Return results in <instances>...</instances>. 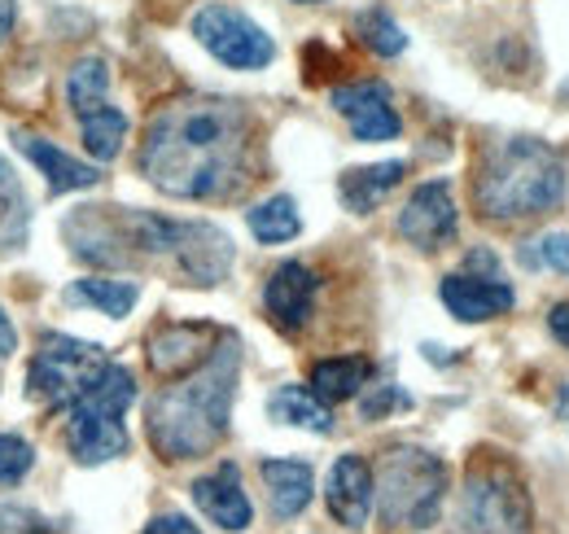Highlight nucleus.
Instances as JSON below:
<instances>
[{
	"label": "nucleus",
	"mask_w": 569,
	"mask_h": 534,
	"mask_svg": "<svg viewBox=\"0 0 569 534\" xmlns=\"http://www.w3.org/2000/svg\"><path fill=\"white\" fill-rule=\"evenodd\" d=\"M368 359H356V355H347V359H320L316 368H311V395L320 403H342V399H356L359 386L368 382Z\"/></svg>",
	"instance_id": "21"
},
{
	"label": "nucleus",
	"mask_w": 569,
	"mask_h": 534,
	"mask_svg": "<svg viewBox=\"0 0 569 534\" xmlns=\"http://www.w3.org/2000/svg\"><path fill=\"white\" fill-rule=\"evenodd\" d=\"M325 500H329V513L347 531H363L368 526V513H372V468L363 465L359 456H342L338 465L329 468Z\"/></svg>",
	"instance_id": "14"
},
{
	"label": "nucleus",
	"mask_w": 569,
	"mask_h": 534,
	"mask_svg": "<svg viewBox=\"0 0 569 534\" xmlns=\"http://www.w3.org/2000/svg\"><path fill=\"white\" fill-rule=\"evenodd\" d=\"M408 403L412 399H408L399 386H377L368 399L359 403V412H363V421H377V416H386L390 407H408Z\"/></svg>",
	"instance_id": "29"
},
{
	"label": "nucleus",
	"mask_w": 569,
	"mask_h": 534,
	"mask_svg": "<svg viewBox=\"0 0 569 534\" xmlns=\"http://www.w3.org/2000/svg\"><path fill=\"white\" fill-rule=\"evenodd\" d=\"M237 364H241L237 342H219L211 359L202 368H193V377L153 395L149 412H144V429L162 461H198L219 447V438L228 434Z\"/></svg>",
	"instance_id": "2"
},
{
	"label": "nucleus",
	"mask_w": 569,
	"mask_h": 534,
	"mask_svg": "<svg viewBox=\"0 0 569 534\" xmlns=\"http://www.w3.org/2000/svg\"><path fill=\"white\" fill-rule=\"evenodd\" d=\"M79 128H83V145H88V154H92L97 162H110V158H119V149H123V136H128V119H123V110H114V106H101L97 115L79 119Z\"/></svg>",
	"instance_id": "25"
},
{
	"label": "nucleus",
	"mask_w": 569,
	"mask_h": 534,
	"mask_svg": "<svg viewBox=\"0 0 569 534\" xmlns=\"http://www.w3.org/2000/svg\"><path fill=\"white\" fill-rule=\"evenodd\" d=\"M316 271L302 264H281L272 276H268V289H263V307L268 316L281 325V329H302L311 320V307H316Z\"/></svg>",
	"instance_id": "13"
},
{
	"label": "nucleus",
	"mask_w": 569,
	"mask_h": 534,
	"mask_svg": "<svg viewBox=\"0 0 569 534\" xmlns=\"http://www.w3.org/2000/svg\"><path fill=\"white\" fill-rule=\"evenodd\" d=\"M123 228H128V241L137 250L171 259L176 271L184 280H193V285H214L232 267V241L214 224H180V219H158V215H128Z\"/></svg>",
	"instance_id": "5"
},
{
	"label": "nucleus",
	"mask_w": 569,
	"mask_h": 534,
	"mask_svg": "<svg viewBox=\"0 0 569 534\" xmlns=\"http://www.w3.org/2000/svg\"><path fill=\"white\" fill-rule=\"evenodd\" d=\"M219 346V334L211 325H167L149 337V368L158 377H184L202 368Z\"/></svg>",
	"instance_id": "12"
},
{
	"label": "nucleus",
	"mask_w": 569,
	"mask_h": 534,
	"mask_svg": "<svg viewBox=\"0 0 569 534\" xmlns=\"http://www.w3.org/2000/svg\"><path fill=\"white\" fill-rule=\"evenodd\" d=\"M548 329H552V337H557L561 346H569V303L552 307V316H548Z\"/></svg>",
	"instance_id": "32"
},
{
	"label": "nucleus",
	"mask_w": 569,
	"mask_h": 534,
	"mask_svg": "<svg viewBox=\"0 0 569 534\" xmlns=\"http://www.w3.org/2000/svg\"><path fill=\"white\" fill-rule=\"evenodd\" d=\"M106 92H110V70H106L101 58H83V62L71 70V79H67V101H71V110L79 119H88V115H97L101 106H110Z\"/></svg>",
	"instance_id": "24"
},
{
	"label": "nucleus",
	"mask_w": 569,
	"mask_h": 534,
	"mask_svg": "<svg viewBox=\"0 0 569 534\" xmlns=\"http://www.w3.org/2000/svg\"><path fill=\"white\" fill-rule=\"evenodd\" d=\"M333 110L351 123L356 140H395L399 136V115L390 106V88L386 83H347L333 88Z\"/></svg>",
	"instance_id": "11"
},
{
	"label": "nucleus",
	"mask_w": 569,
	"mask_h": 534,
	"mask_svg": "<svg viewBox=\"0 0 569 534\" xmlns=\"http://www.w3.org/2000/svg\"><path fill=\"white\" fill-rule=\"evenodd\" d=\"M263 482H268V500L272 513L289 522L311 504V465L302 461H263Z\"/></svg>",
	"instance_id": "18"
},
{
	"label": "nucleus",
	"mask_w": 569,
	"mask_h": 534,
	"mask_svg": "<svg viewBox=\"0 0 569 534\" xmlns=\"http://www.w3.org/2000/svg\"><path fill=\"white\" fill-rule=\"evenodd\" d=\"M356 31H359V40H363L372 53H381V58H395V53H403V44H408V36L399 31V22H395L390 13H381V9L363 13Z\"/></svg>",
	"instance_id": "27"
},
{
	"label": "nucleus",
	"mask_w": 569,
	"mask_h": 534,
	"mask_svg": "<svg viewBox=\"0 0 569 534\" xmlns=\"http://www.w3.org/2000/svg\"><path fill=\"white\" fill-rule=\"evenodd\" d=\"M473 198L482 206V215H491V219L543 215L566 201V167L548 145H539L530 136L503 140L482 158Z\"/></svg>",
	"instance_id": "3"
},
{
	"label": "nucleus",
	"mask_w": 569,
	"mask_h": 534,
	"mask_svg": "<svg viewBox=\"0 0 569 534\" xmlns=\"http://www.w3.org/2000/svg\"><path fill=\"white\" fill-rule=\"evenodd\" d=\"M377 508L390 526H412L426 531L438 522L442 491H447V468L438 456L417 447H395L381 456L377 468Z\"/></svg>",
	"instance_id": "6"
},
{
	"label": "nucleus",
	"mask_w": 569,
	"mask_h": 534,
	"mask_svg": "<svg viewBox=\"0 0 569 534\" xmlns=\"http://www.w3.org/2000/svg\"><path fill=\"white\" fill-rule=\"evenodd\" d=\"M268 412H272V421L311 429V434H329V429H333L329 407L316 399L311 390H302V386H281V390L272 395V403H268Z\"/></svg>",
	"instance_id": "22"
},
{
	"label": "nucleus",
	"mask_w": 569,
	"mask_h": 534,
	"mask_svg": "<svg viewBox=\"0 0 569 534\" xmlns=\"http://www.w3.org/2000/svg\"><path fill=\"white\" fill-rule=\"evenodd\" d=\"M193 504L211 517L219 531H246L250 526V500L241 491V477H237V465H219L211 477H198L193 482Z\"/></svg>",
	"instance_id": "16"
},
{
	"label": "nucleus",
	"mask_w": 569,
	"mask_h": 534,
	"mask_svg": "<svg viewBox=\"0 0 569 534\" xmlns=\"http://www.w3.org/2000/svg\"><path fill=\"white\" fill-rule=\"evenodd\" d=\"M141 298V285L137 280H106V276H88V280H74L71 285V303H88L106 316H128Z\"/></svg>",
	"instance_id": "23"
},
{
	"label": "nucleus",
	"mask_w": 569,
	"mask_h": 534,
	"mask_svg": "<svg viewBox=\"0 0 569 534\" xmlns=\"http://www.w3.org/2000/svg\"><path fill=\"white\" fill-rule=\"evenodd\" d=\"M9 31H13V0H0V44Z\"/></svg>",
	"instance_id": "34"
},
{
	"label": "nucleus",
	"mask_w": 569,
	"mask_h": 534,
	"mask_svg": "<svg viewBox=\"0 0 569 534\" xmlns=\"http://www.w3.org/2000/svg\"><path fill=\"white\" fill-rule=\"evenodd\" d=\"M27 233H31V201H27L18 171L0 158V255L22 250Z\"/></svg>",
	"instance_id": "19"
},
{
	"label": "nucleus",
	"mask_w": 569,
	"mask_h": 534,
	"mask_svg": "<svg viewBox=\"0 0 569 534\" xmlns=\"http://www.w3.org/2000/svg\"><path fill=\"white\" fill-rule=\"evenodd\" d=\"M298 228H302V219H298L293 198H268L250 210V233L268 246H281L289 237H298Z\"/></svg>",
	"instance_id": "26"
},
{
	"label": "nucleus",
	"mask_w": 569,
	"mask_h": 534,
	"mask_svg": "<svg viewBox=\"0 0 569 534\" xmlns=\"http://www.w3.org/2000/svg\"><path fill=\"white\" fill-rule=\"evenodd\" d=\"M193 36L202 40V49L219 58L232 70H259L277 58V44L263 27H254L246 13L228 9V4H207L193 18Z\"/></svg>",
	"instance_id": "9"
},
{
	"label": "nucleus",
	"mask_w": 569,
	"mask_h": 534,
	"mask_svg": "<svg viewBox=\"0 0 569 534\" xmlns=\"http://www.w3.org/2000/svg\"><path fill=\"white\" fill-rule=\"evenodd\" d=\"M535 259H539V264H548L552 271H566L569 276V233H548V237L539 241Z\"/></svg>",
	"instance_id": "30"
},
{
	"label": "nucleus",
	"mask_w": 569,
	"mask_h": 534,
	"mask_svg": "<svg viewBox=\"0 0 569 534\" xmlns=\"http://www.w3.org/2000/svg\"><path fill=\"white\" fill-rule=\"evenodd\" d=\"M250 119L237 101L184 97L162 106L141 145L144 180L171 198L211 201L228 198L246 180Z\"/></svg>",
	"instance_id": "1"
},
{
	"label": "nucleus",
	"mask_w": 569,
	"mask_h": 534,
	"mask_svg": "<svg viewBox=\"0 0 569 534\" xmlns=\"http://www.w3.org/2000/svg\"><path fill=\"white\" fill-rule=\"evenodd\" d=\"M403 162H377V167H356V171H347L342 176V185H338V194L342 201L356 210V215H368L377 201L386 198L399 180H403Z\"/></svg>",
	"instance_id": "20"
},
{
	"label": "nucleus",
	"mask_w": 569,
	"mask_h": 534,
	"mask_svg": "<svg viewBox=\"0 0 569 534\" xmlns=\"http://www.w3.org/2000/svg\"><path fill=\"white\" fill-rule=\"evenodd\" d=\"M18 149L44 171V180H49V194H74V189H92L97 180H101V171L97 167H83L79 158L71 154H62L53 140H40V136H27L18 132Z\"/></svg>",
	"instance_id": "17"
},
{
	"label": "nucleus",
	"mask_w": 569,
	"mask_h": 534,
	"mask_svg": "<svg viewBox=\"0 0 569 534\" xmlns=\"http://www.w3.org/2000/svg\"><path fill=\"white\" fill-rule=\"evenodd\" d=\"M399 233L417 246V250H438L442 241L456 237V201H451V189L442 180H429L421 185L403 215H399Z\"/></svg>",
	"instance_id": "10"
},
{
	"label": "nucleus",
	"mask_w": 569,
	"mask_h": 534,
	"mask_svg": "<svg viewBox=\"0 0 569 534\" xmlns=\"http://www.w3.org/2000/svg\"><path fill=\"white\" fill-rule=\"evenodd\" d=\"M110 368V355L92 342H79L67 334H44L40 337V350L31 359V395L49 407H71L79 395H88L101 373Z\"/></svg>",
	"instance_id": "8"
},
{
	"label": "nucleus",
	"mask_w": 569,
	"mask_h": 534,
	"mask_svg": "<svg viewBox=\"0 0 569 534\" xmlns=\"http://www.w3.org/2000/svg\"><path fill=\"white\" fill-rule=\"evenodd\" d=\"M447 534H530V500L517 473L503 465L469 468Z\"/></svg>",
	"instance_id": "7"
},
{
	"label": "nucleus",
	"mask_w": 569,
	"mask_h": 534,
	"mask_svg": "<svg viewBox=\"0 0 569 534\" xmlns=\"http://www.w3.org/2000/svg\"><path fill=\"white\" fill-rule=\"evenodd\" d=\"M13 346H18V329L9 325V316H4V307H0V359L13 355Z\"/></svg>",
	"instance_id": "33"
},
{
	"label": "nucleus",
	"mask_w": 569,
	"mask_h": 534,
	"mask_svg": "<svg viewBox=\"0 0 569 534\" xmlns=\"http://www.w3.org/2000/svg\"><path fill=\"white\" fill-rule=\"evenodd\" d=\"M144 534H202L189 517H180V513H162V517H153Z\"/></svg>",
	"instance_id": "31"
},
{
	"label": "nucleus",
	"mask_w": 569,
	"mask_h": 534,
	"mask_svg": "<svg viewBox=\"0 0 569 534\" xmlns=\"http://www.w3.org/2000/svg\"><path fill=\"white\" fill-rule=\"evenodd\" d=\"M442 303H447V312H451L456 320L478 325V320H496V316H503V312L512 307V289H508L503 280H496V276L482 280V276L456 271V276L442 280Z\"/></svg>",
	"instance_id": "15"
},
{
	"label": "nucleus",
	"mask_w": 569,
	"mask_h": 534,
	"mask_svg": "<svg viewBox=\"0 0 569 534\" xmlns=\"http://www.w3.org/2000/svg\"><path fill=\"white\" fill-rule=\"evenodd\" d=\"M302 4H316V0H302Z\"/></svg>",
	"instance_id": "35"
},
{
	"label": "nucleus",
	"mask_w": 569,
	"mask_h": 534,
	"mask_svg": "<svg viewBox=\"0 0 569 534\" xmlns=\"http://www.w3.org/2000/svg\"><path fill=\"white\" fill-rule=\"evenodd\" d=\"M137 399V382L128 368L110 364L101 373V382L71 403V421H67V447L79 465H106L114 456L128 452V429H123V412Z\"/></svg>",
	"instance_id": "4"
},
{
	"label": "nucleus",
	"mask_w": 569,
	"mask_h": 534,
	"mask_svg": "<svg viewBox=\"0 0 569 534\" xmlns=\"http://www.w3.org/2000/svg\"><path fill=\"white\" fill-rule=\"evenodd\" d=\"M31 465H36L31 443H22L18 434H0V486L22 482V477L31 473Z\"/></svg>",
	"instance_id": "28"
}]
</instances>
